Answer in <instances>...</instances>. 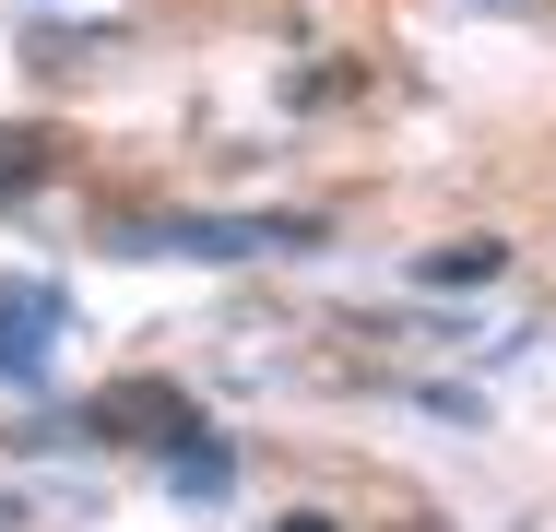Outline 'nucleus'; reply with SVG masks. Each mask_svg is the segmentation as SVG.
Here are the masks:
<instances>
[{
	"instance_id": "nucleus-2",
	"label": "nucleus",
	"mask_w": 556,
	"mask_h": 532,
	"mask_svg": "<svg viewBox=\"0 0 556 532\" xmlns=\"http://www.w3.org/2000/svg\"><path fill=\"white\" fill-rule=\"evenodd\" d=\"M48 343H60V296H48V284L0 296V367H12V379H36V367H48Z\"/></svg>"
},
{
	"instance_id": "nucleus-1",
	"label": "nucleus",
	"mask_w": 556,
	"mask_h": 532,
	"mask_svg": "<svg viewBox=\"0 0 556 532\" xmlns=\"http://www.w3.org/2000/svg\"><path fill=\"white\" fill-rule=\"evenodd\" d=\"M130 249H190V261H261V249H308V225H130Z\"/></svg>"
},
{
	"instance_id": "nucleus-3",
	"label": "nucleus",
	"mask_w": 556,
	"mask_h": 532,
	"mask_svg": "<svg viewBox=\"0 0 556 532\" xmlns=\"http://www.w3.org/2000/svg\"><path fill=\"white\" fill-rule=\"evenodd\" d=\"M36 166H48V142H36V130H0V190H24Z\"/></svg>"
}]
</instances>
